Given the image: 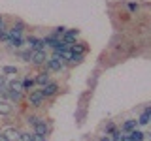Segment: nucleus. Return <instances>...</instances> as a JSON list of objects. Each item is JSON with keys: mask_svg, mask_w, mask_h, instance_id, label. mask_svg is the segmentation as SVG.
<instances>
[{"mask_svg": "<svg viewBox=\"0 0 151 141\" xmlns=\"http://www.w3.org/2000/svg\"><path fill=\"white\" fill-rule=\"evenodd\" d=\"M8 34H9L12 40H25V38H23V34H25V25L17 21L15 25H12L8 28Z\"/></svg>", "mask_w": 151, "mask_h": 141, "instance_id": "nucleus-3", "label": "nucleus"}, {"mask_svg": "<svg viewBox=\"0 0 151 141\" xmlns=\"http://www.w3.org/2000/svg\"><path fill=\"white\" fill-rule=\"evenodd\" d=\"M34 141H47V135H42V134H36L34 132Z\"/></svg>", "mask_w": 151, "mask_h": 141, "instance_id": "nucleus-23", "label": "nucleus"}, {"mask_svg": "<svg viewBox=\"0 0 151 141\" xmlns=\"http://www.w3.org/2000/svg\"><path fill=\"white\" fill-rule=\"evenodd\" d=\"M45 66H47V70H49V72H60V70H64L66 62H64V58L59 53H53V56L47 60Z\"/></svg>", "mask_w": 151, "mask_h": 141, "instance_id": "nucleus-1", "label": "nucleus"}, {"mask_svg": "<svg viewBox=\"0 0 151 141\" xmlns=\"http://www.w3.org/2000/svg\"><path fill=\"white\" fill-rule=\"evenodd\" d=\"M149 122H151V105L144 109V113L140 115V120H138V124H140V126H145V124H149Z\"/></svg>", "mask_w": 151, "mask_h": 141, "instance_id": "nucleus-14", "label": "nucleus"}, {"mask_svg": "<svg viewBox=\"0 0 151 141\" xmlns=\"http://www.w3.org/2000/svg\"><path fill=\"white\" fill-rule=\"evenodd\" d=\"M8 94V79H6V75H0V96H6Z\"/></svg>", "mask_w": 151, "mask_h": 141, "instance_id": "nucleus-17", "label": "nucleus"}, {"mask_svg": "<svg viewBox=\"0 0 151 141\" xmlns=\"http://www.w3.org/2000/svg\"><path fill=\"white\" fill-rule=\"evenodd\" d=\"M2 73L4 75H15V77H17L19 68H17V66H2Z\"/></svg>", "mask_w": 151, "mask_h": 141, "instance_id": "nucleus-18", "label": "nucleus"}, {"mask_svg": "<svg viewBox=\"0 0 151 141\" xmlns=\"http://www.w3.org/2000/svg\"><path fill=\"white\" fill-rule=\"evenodd\" d=\"M21 141H34V134H30V132H21Z\"/></svg>", "mask_w": 151, "mask_h": 141, "instance_id": "nucleus-20", "label": "nucleus"}, {"mask_svg": "<svg viewBox=\"0 0 151 141\" xmlns=\"http://www.w3.org/2000/svg\"><path fill=\"white\" fill-rule=\"evenodd\" d=\"M34 132H36V134H42V135H47V134H49V124H47L45 120L40 119L34 124Z\"/></svg>", "mask_w": 151, "mask_h": 141, "instance_id": "nucleus-11", "label": "nucleus"}, {"mask_svg": "<svg viewBox=\"0 0 151 141\" xmlns=\"http://www.w3.org/2000/svg\"><path fill=\"white\" fill-rule=\"evenodd\" d=\"M113 130H115V124H113V122H108L106 124V134H111Z\"/></svg>", "mask_w": 151, "mask_h": 141, "instance_id": "nucleus-24", "label": "nucleus"}, {"mask_svg": "<svg viewBox=\"0 0 151 141\" xmlns=\"http://www.w3.org/2000/svg\"><path fill=\"white\" fill-rule=\"evenodd\" d=\"M78 38H79V32L78 30H74V28H66V32H64V36H63V40L66 41V43H76L78 41Z\"/></svg>", "mask_w": 151, "mask_h": 141, "instance_id": "nucleus-8", "label": "nucleus"}, {"mask_svg": "<svg viewBox=\"0 0 151 141\" xmlns=\"http://www.w3.org/2000/svg\"><path fill=\"white\" fill-rule=\"evenodd\" d=\"M136 126H138V120H125V122H123V124H121V132H129V134H130V132L132 130H136Z\"/></svg>", "mask_w": 151, "mask_h": 141, "instance_id": "nucleus-15", "label": "nucleus"}, {"mask_svg": "<svg viewBox=\"0 0 151 141\" xmlns=\"http://www.w3.org/2000/svg\"><path fill=\"white\" fill-rule=\"evenodd\" d=\"M0 28H6V26H4V19L2 17H0Z\"/></svg>", "mask_w": 151, "mask_h": 141, "instance_id": "nucleus-29", "label": "nucleus"}, {"mask_svg": "<svg viewBox=\"0 0 151 141\" xmlns=\"http://www.w3.org/2000/svg\"><path fill=\"white\" fill-rule=\"evenodd\" d=\"M38 120H40V119H38V117L36 115H32V117H28V119H27V122H28V124H30L32 126V128H34V124H36V122Z\"/></svg>", "mask_w": 151, "mask_h": 141, "instance_id": "nucleus-22", "label": "nucleus"}, {"mask_svg": "<svg viewBox=\"0 0 151 141\" xmlns=\"http://www.w3.org/2000/svg\"><path fill=\"white\" fill-rule=\"evenodd\" d=\"M149 137H151V134H149Z\"/></svg>", "mask_w": 151, "mask_h": 141, "instance_id": "nucleus-30", "label": "nucleus"}, {"mask_svg": "<svg viewBox=\"0 0 151 141\" xmlns=\"http://www.w3.org/2000/svg\"><path fill=\"white\" fill-rule=\"evenodd\" d=\"M8 92H25L21 79L15 77V79H12V81H8Z\"/></svg>", "mask_w": 151, "mask_h": 141, "instance_id": "nucleus-6", "label": "nucleus"}, {"mask_svg": "<svg viewBox=\"0 0 151 141\" xmlns=\"http://www.w3.org/2000/svg\"><path fill=\"white\" fill-rule=\"evenodd\" d=\"M47 53L45 49H38V51H32V58H30V64L34 66H45L47 64Z\"/></svg>", "mask_w": 151, "mask_h": 141, "instance_id": "nucleus-4", "label": "nucleus"}, {"mask_svg": "<svg viewBox=\"0 0 151 141\" xmlns=\"http://www.w3.org/2000/svg\"><path fill=\"white\" fill-rule=\"evenodd\" d=\"M130 137H132V141H144V134H142L140 130H132Z\"/></svg>", "mask_w": 151, "mask_h": 141, "instance_id": "nucleus-19", "label": "nucleus"}, {"mask_svg": "<svg viewBox=\"0 0 151 141\" xmlns=\"http://www.w3.org/2000/svg\"><path fill=\"white\" fill-rule=\"evenodd\" d=\"M121 141H132V137H130V134H129V135H121Z\"/></svg>", "mask_w": 151, "mask_h": 141, "instance_id": "nucleus-26", "label": "nucleus"}, {"mask_svg": "<svg viewBox=\"0 0 151 141\" xmlns=\"http://www.w3.org/2000/svg\"><path fill=\"white\" fill-rule=\"evenodd\" d=\"M129 9H130V11H136V9H138V6H136V4H129Z\"/></svg>", "mask_w": 151, "mask_h": 141, "instance_id": "nucleus-27", "label": "nucleus"}, {"mask_svg": "<svg viewBox=\"0 0 151 141\" xmlns=\"http://www.w3.org/2000/svg\"><path fill=\"white\" fill-rule=\"evenodd\" d=\"M59 90H60V87H59V83H55V81H49L47 85H44V87H42V92H44L45 98L57 96V94H59Z\"/></svg>", "mask_w": 151, "mask_h": 141, "instance_id": "nucleus-5", "label": "nucleus"}, {"mask_svg": "<svg viewBox=\"0 0 151 141\" xmlns=\"http://www.w3.org/2000/svg\"><path fill=\"white\" fill-rule=\"evenodd\" d=\"M2 134L6 135L9 141H21V132L15 130V128H8V130H4Z\"/></svg>", "mask_w": 151, "mask_h": 141, "instance_id": "nucleus-12", "label": "nucleus"}, {"mask_svg": "<svg viewBox=\"0 0 151 141\" xmlns=\"http://www.w3.org/2000/svg\"><path fill=\"white\" fill-rule=\"evenodd\" d=\"M27 43L28 47H30L32 51H38V49H44V40H40V38H34V36H30V38H27Z\"/></svg>", "mask_w": 151, "mask_h": 141, "instance_id": "nucleus-7", "label": "nucleus"}, {"mask_svg": "<svg viewBox=\"0 0 151 141\" xmlns=\"http://www.w3.org/2000/svg\"><path fill=\"white\" fill-rule=\"evenodd\" d=\"M27 100H28V105L42 107L45 103V96H44V92H42V88H40V90H30V92H28Z\"/></svg>", "mask_w": 151, "mask_h": 141, "instance_id": "nucleus-2", "label": "nucleus"}, {"mask_svg": "<svg viewBox=\"0 0 151 141\" xmlns=\"http://www.w3.org/2000/svg\"><path fill=\"white\" fill-rule=\"evenodd\" d=\"M0 141H9V139H8V137H6L4 134H0Z\"/></svg>", "mask_w": 151, "mask_h": 141, "instance_id": "nucleus-28", "label": "nucleus"}, {"mask_svg": "<svg viewBox=\"0 0 151 141\" xmlns=\"http://www.w3.org/2000/svg\"><path fill=\"white\" fill-rule=\"evenodd\" d=\"M70 49H72L76 55H83L85 56V53H87V43H85V41H76V43H72Z\"/></svg>", "mask_w": 151, "mask_h": 141, "instance_id": "nucleus-13", "label": "nucleus"}, {"mask_svg": "<svg viewBox=\"0 0 151 141\" xmlns=\"http://www.w3.org/2000/svg\"><path fill=\"white\" fill-rule=\"evenodd\" d=\"M100 141H115V139H113L110 134H106V135H102V139H100Z\"/></svg>", "mask_w": 151, "mask_h": 141, "instance_id": "nucleus-25", "label": "nucleus"}, {"mask_svg": "<svg viewBox=\"0 0 151 141\" xmlns=\"http://www.w3.org/2000/svg\"><path fill=\"white\" fill-rule=\"evenodd\" d=\"M34 85H36L34 77H25V79H23V88H25V92H30Z\"/></svg>", "mask_w": 151, "mask_h": 141, "instance_id": "nucleus-16", "label": "nucleus"}, {"mask_svg": "<svg viewBox=\"0 0 151 141\" xmlns=\"http://www.w3.org/2000/svg\"><path fill=\"white\" fill-rule=\"evenodd\" d=\"M36 85H40V87H44V85H47L51 81V75H49V70H45V72H40L36 75Z\"/></svg>", "mask_w": 151, "mask_h": 141, "instance_id": "nucleus-10", "label": "nucleus"}, {"mask_svg": "<svg viewBox=\"0 0 151 141\" xmlns=\"http://www.w3.org/2000/svg\"><path fill=\"white\" fill-rule=\"evenodd\" d=\"M83 60V55H76L74 53V56H72V60H70V64H79Z\"/></svg>", "mask_w": 151, "mask_h": 141, "instance_id": "nucleus-21", "label": "nucleus"}, {"mask_svg": "<svg viewBox=\"0 0 151 141\" xmlns=\"http://www.w3.org/2000/svg\"><path fill=\"white\" fill-rule=\"evenodd\" d=\"M13 113V105H12V102H8V100H0V115L2 117H8V115H12Z\"/></svg>", "mask_w": 151, "mask_h": 141, "instance_id": "nucleus-9", "label": "nucleus"}]
</instances>
